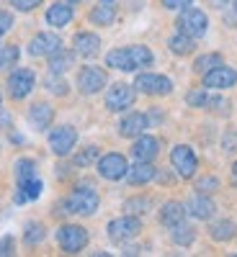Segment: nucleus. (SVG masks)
Returning <instances> with one entry per match:
<instances>
[{
	"label": "nucleus",
	"instance_id": "f257e3e1",
	"mask_svg": "<svg viewBox=\"0 0 237 257\" xmlns=\"http://www.w3.org/2000/svg\"><path fill=\"white\" fill-rule=\"evenodd\" d=\"M98 203H101V198H98L96 188H93V185H80V188H75L70 196H67V201H64V208H67L64 213L91 216V213L98 211Z\"/></svg>",
	"mask_w": 237,
	"mask_h": 257
},
{
	"label": "nucleus",
	"instance_id": "f03ea898",
	"mask_svg": "<svg viewBox=\"0 0 237 257\" xmlns=\"http://www.w3.org/2000/svg\"><path fill=\"white\" fill-rule=\"evenodd\" d=\"M206 29H209V18H206L204 11L193 8V6L181 11V16H178V31L188 34L191 39H201L206 34Z\"/></svg>",
	"mask_w": 237,
	"mask_h": 257
},
{
	"label": "nucleus",
	"instance_id": "7ed1b4c3",
	"mask_svg": "<svg viewBox=\"0 0 237 257\" xmlns=\"http://www.w3.org/2000/svg\"><path fill=\"white\" fill-rule=\"evenodd\" d=\"M34 85H36V75H34L29 67H18V70H13L11 77H8V93H11V98H16V100H24V98L34 90Z\"/></svg>",
	"mask_w": 237,
	"mask_h": 257
},
{
	"label": "nucleus",
	"instance_id": "20e7f679",
	"mask_svg": "<svg viewBox=\"0 0 237 257\" xmlns=\"http://www.w3.org/2000/svg\"><path fill=\"white\" fill-rule=\"evenodd\" d=\"M137 93L132 85H126V82H116L111 85L109 90H106V105H109V111H126V108H132V103H134Z\"/></svg>",
	"mask_w": 237,
	"mask_h": 257
},
{
	"label": "nucleus",
	"instance_id": "39448f33",
	"mask_svg": "<svg viewBox=\"0 0 237 257\" xmlns=\"http://www.w3.org/2000/svg\"><path fill=\"white\" fill-rule=\"evenodd\" d=\"M142 231V221L137 216H132V213H126V216L121 219H114L109 224V237L114 242H126V239H134L137 234Z\"/></svg>",
	"mask_w": 237,
	"mask_h": 257
},
{
	"label": "nucleus",
	"instance_id": "423d86ee",
	"mask_svg": "<svg viewBox=\"0 0 237 257\" xmlns=\"http://www.w3.org/2000/svg\"><path fill=\"white\" fill-rule=\"evenodd\" d=\"M57 242L64 252H80L85 244H88V231L83 226H75V224H67V226H59L57 231Z\"/></svg>",
	"mask_w": 237,
	"mask_h": 257
},
{
	"label": "nucleus",
	"instance_id": "0eeeda50",
	"mask_svg": "<svg viewBox=\"0 0 237 257\" xmlns=\"http://www.w3.org/2000/svg\"><path fill=\"white\" fill-rule=\"evenodd\" d=\"M170 162H173L176 173L181 178H193V173H196V167H199V160H196V155H193V149L186 147V144L173 147V152H170Z\"/></svg>",
	"mask_w": 237,
	"mask_h": 257
},
{
	"label": "nucleus",
	"instance_id": "6e6552de",
	"mask_svg": "<svg viewBox=\"0 0 237 257\" xmlns=\"http://www.w3.org/2000/svg\"><path fill=\"white\" fill-rule=\"evenodd\" d=\"M126 170H129V162L124 155L111 152L98 160V175L103 180H121V178H126Z\"/></svg>",
	"mask_w": 237,
	"mask_h": 257
},
{
	"label": "nucleus",
	"instance_id": "1a4fd4ad",
	"mask_svg": "<svg viewBox=\"0 0 237 257\" xmlns=\"http://www.w3.org/2000/svg\"><path fill=\"white\" fill-rule=\"evenodd\" d=\"M77 144V132L72 126H59V128H52V134H49V147H52V152L64 157V155H70L72 149Z\"/></svg>",
	"mask_w": 237,
	"mask_h": 257
},
{
	"label": "nucleus",
	"instance_id": "9d476101",
	"mask_svg": "<svg viewBox=\"0 0 237 257\" xmlns=\"http://www.w3.org/2000/svg\"><path fill=\"white\" fill-rule=\"evenodd\" d=\"M134 88L139 93H147V95H168L173 90V82H170L165 75H152V72H144L137 77Z\"/></svg>",
	"mask_w": 237,
	"mask_h": 257
},
{
	"label": "nucleus",
	"instance_id": "9b49d317",
	"mask_svg": "<svg viewBox=\"0 0 237 257\" xmlns=\"http://www.w3.org/2000/svg\"><path fill=\"white\" fill-rule=\"evenodd\" d=\"M237 82V72L227 64H219L209 72H204V88L206 90H224V88H232Z\"/></svg>",
	"mask_w": 237,
	"mask_h": 257
},
{
	"label": "nucleus",
	"instance_id": "f8f14e48",
	"mask_svg": "<svg viewBox=\"0 0 237 257\" xmlns=\"http://www.w3.org/2000/svg\"><path fill=\"white\" fill-rule=\"evenodd\" d=\"M77 88L85 95H96L106 88V72L101 67H83L77 75Z\"/></svg>",
	"mask_w": 237,
	"mask_h": 257
},
{
	"label": "nucleus",
	"instance_id": "ddd939ff",
	"mask_svg": "<svg viewBox=\"0 0 237 257\" xmlns=\"http://www.w3.org/2000/svg\"><path fill=\"white\" fill-rule=\"evenodd\" d=\"M62 49V39L57 34H36L29 44V54L31 57H52L54 52Z\"/></svg>",
	"mask_w": 237,
	"mask_h": 257
},
{
	"label": "nucleus",
	"instance_id": "4468645a",
	"mask_svg": "<svg viewBox=\"0 0 237 257\" xmlns=\"http://www.w3.org/2000/svg\"><path fill=\"white\" fill-rule=\"evenodd\" d=\"M149 126V118L144 116V113H126L124 118H121V123H119V134L121 137H126V139H137V137H142L144 134V128Z\"/></svg>",
	"mask_w": 237,
	"mask_h": 257
},
{
	"label": "nucleus",
	"instance_id": "2eb2a0df",
	"mask_svg": "<svg viewBox=\"0 0 237 257\" xmlns=\"http://www.w3.org/2000/svg\"><path fill=\"white\" fill-rule=\"evenodd\" d=\"M214 201L206 198V193H196V196H191L188 203H186V213H191L193 219H211L214 216Z\"/></svg>",
	"mask_w": 237,
	"mask_h": 257
},
{
	"label": "nucleus",
	"instance_id": "dca6fc26",
	"mask_svg": "<svg viewBox=\"0 0 237 257\" xmlns=\"http://www.w3.org/2000/svg\"><path fill=\"white\" fill-rule=\"evenodd\" d=\"M54 121V108L49 103H34L29 108V123L36 128V132H44V128H49Z\"/></svg>",
	"mask_w": 237,
	"mask_h": 257
},
{
	"label": "nucleus",
	"instance_id": "f3484780",
	"mask_svg": "<svg viewBox=\"0 0 237 257\" xmlns=\"http://www.w3.org/2000/svg\"><path fill=\"white\" fill-rule=\"evenodd\" d=\"M132 152H134V157L142 160V162H152V160L157 157V152H160V142H157L155 137H149V134H142V137H137Z\"/></svg>",
	"mask_w": 237,
	"mask_h": 257
},
{
	"label": "nucleus",
	"instance_id": "a211bd4d",
	"mask_svg": "<svg viewBox=\"0 0 237 257\" xmlns=\"http://www.w3.org/2000/svg\"><path fill=\"white\" fill-rule=\"evenodd\" d=\"M72 47H75V54L80 57H96L101 52V39L91 31H80L72 41Z\"/></svg>",
	"mask_w": 237,
	"mask_h": 257
},
{
	"label": "nucleus",
	"instance_id": "6ab92c4d",
	"mask_svg": "<svg viewBox=\"0 0 237 257\" xmlns=\"http://www.w3.org/2000/svg\"><path fill=\"white\" fill-rule=\"evenodd\" d=\"M155 175H157V170L152 167V162H142V160H137L134 167L126 170L129 185H144V183H149V180H155Z\"/></svg>",
	"mask_w": 237,
	"mask_h": 257
},
{
	"label": "nucleus",
	"instance_id": "aec40b11",
	"mask_svg": "<svg viewBox=\"0 0 237 257\" xmlns=\"http://www.w3.org/2000/svg\"><path fill=\"white\" fill-rule=\"evenodd\" d=\"M106 64H109V67H114V70H121V72H137L129 47H126V49H114V52H109V54H106Z\"/></svg>",
	"mask_w": 237,
	"mask_h": 257
},
{
	"label": "nucleus",
	"instance_id": "412c9836",
	"mask_svg": "<svg viewBox=\"0 0 237 257\" xmlns=\"http://www.w3.org/2000/svg\"><path fill=\"white\" fill-rule=\"evenodd\" d=\"M70 21H72V8H70L67 3H54V6H49V11H47V24H49V26L62 29V26H67Z\"/></svg>",
	"mask_w": 237,
	"mask_h": 257
},
{
	"label": "nucleus",
	"instance_id": "4be33fe9",
	"mask_svg": "<svg viewBox=\"0 0 237 257\" xmlns=\"http://www.w3.org/2000/svg\"><path fill=\"white\" fill-rule=\"evenodd\" d=\"M183 219H186V206L178 203V201H168V203L160 208V221H163L165 226H173V224H178V221H183Z\"/></svg>",
	"mask_w": 237,
	"mask_h": 257
},
{
	"label": "nucleus",
	"instance_id": "5701e85b",
	"mask_svg": "<svg viewBox=\"0 0 237 257\" xmlns=\"http://www.w3.org/2000/svg\"><path fill=\"white\" fill-rule=\"evenodd\" d=\"M41 180L39 178H29L24 183H18V193H16V203H26V201H34L41 196Z\"/></svg>",
	"mask_w": 237,
	"mask_h": 257
},
{
	"label": "nucleus",
	"instance_id": "b1692460",
	"mask_svg": "<svg viewBox=\"0 0 237 257\" xmlns=\"http://www.w3.org/2000/svg\"><path fill=\"white\" fill-rule=\"evenodd\" d=\"M114 18H116V11L111 6V0H101V6H96L91 11V21L98 24V26H111Z\"/></svg>",
	"mask_w": 237,
	"mask_h": 257
},
{
	"label": "nucleus",
	"instance_id": "393cba45",
	"mask_svg": "<svg viewBox=\"0 0 237 257\" xmlns=\"http://www.w3.org/2000/svg\"><path fill=\"white\" fill-rule=\"evenodd\" d=\"M170 237H173V242H176V244L188 247L193 239H196V229H193L191 224H186V221H178V224L170 226Z\"/></svg>",
	"mask_w": 237,
	"mask_h": 257
},
{
	"label": "nucleus",
	"instance_id": "a878e982",
	"mask_svg": "<svg viewBox=\"0 0 237 257\" xmlns=\"http://www.w3.org/2000/svg\"><path fill=\"white\" fill-rule=\"evenodd\" d=\"M193 41H196V39H191L188 34L178 31V34H173V36L168 39V47H170V52H173V54L186 57V54H191V52H193Z\"/></svg>",
	"mask_w": 237,
	"mask_h": 257
},
{
	"label": "nucleus",
	"instance_id": "bb28decb",
	"mask_svg": "<svg viewBox=\"0 0 237 257\" xmlns=\"http://www.w3.org/2000/svg\"><path fill=\"white\" fill-rule=\"evenodd\" d=\"M186 100H188V105H193V108H206V105H227L222 98L209 95V93H206V88L188 93V95H186Z\"/></svg>",
	"mask_w": 237,
	"mask_h": 257
},
{
	"label": "nucleus",
	"instance_id": "cd10ccee",
	"mask_svg": "<svg viewBox=\"0 0 237 257\" xmlns=\"http://www.w3.org/2000/svg\"><path fill=\"white\" fill-rule=\"evenodd\" d=\"M72 62H75V57H72L70 52L59 49V52H54V54L49 57V72H57V75L67 72V70L72 67Z\"/></svg>",
	"mask_w": 237,
	"mask_h": 257
},
{
	"label": "nucleus",
	"instance_id": "c85d7f7f",
	"mask_svg": "<svg viewBox=\"0 0 237 257\" xmlns=\"http://www.w3.org/2000/svg\"><path fill=\"white\" fill-rule=\"evenodd\" d=\"M234 231H237L234 224L227 221V219H224V221H214L211 229H209V234H211V239H214V242H227V239H232V237H234Z\"/></svg>",
	"mask_w": 237,
	"mask_h": 257
},
{
	"label": "nucleus",
	"instance_id": "c756f323",
	"mask_svg": "<svg viewBox=\"0 0 237 257\" xmlns=\"http://www.w3.org/2000/svg\"><path fill=\"white\" fill-rule=\"evenodd\" d=\"M129 52H132V62H134V67H137V70L149 67V64H152V52H149L147 47L134 44V47H129Z\"/></svg>",
	"mask_w": 237,
	"mask_h": 257
},
{
	"label": "nucleus",
	"instance_id": "7c9ffc66",
	"mask_svg": "<svg viewBox=\"0 0 237 257\" xmlns=\"http://www.w3.org/2000/svg\"><path fill=\"white\" fill-rule=\"evenodd\" d=\"M16 62H18V47H13V44L0 47V72L16 67Z\"/></svg>",
	"mask_w": 237,
	"mask_h": 257
},
{
	"label": "nucleus",
	"instance_id": "2f4dec72",
	"mask_svg": "<svg viewBox=\"0 0 237 257\" xmlns=\"http://www.w3.org/2000/svg\"><path fill=\"white\" fill-rule=\"evenodd\" d=\"M219 64H222V57H219V54H204V57L196 59L193 70H196L199 75H204V72H209V70H214V67H219Z\"/></svg>",
	"mask_w": 237,
	"mask_h": 257
},
{
	"label": "nucleus",
	"instance_id": "473e14b6",
	"mask_svg": "<svg viewBox=\"0 0 237 257\" xmlns=\"http://www.w3.org/2000/svg\"><path fill=\"white\" fill-rule=\"evenodd\" d=\"M16 178H18V183H24L29 178H36V165L31 160H18L16 162Z\"/></svg>",
	"mask_w": 237,
	"mask_h": 257
},
{
	"label": "nucleus",
	"instance_id": "72a5a7b5",
	"mask_svg": "<svg viewBox=\"0 0 237 257\" xmlns=\"http://www.w3.org/2000/svg\"><path fill=\"white\" fill-rule=\"evenodd\" d=\"M47 237V231H44V226H41V224H29L26 226V234H24V239L29 242V244H39L41 239H44Z\"/></svg>",
	"mask_w": 237,
	"mask_h": 257
},
{
	"label": "nucleus",
	"instance_id": "f704fd0d",
	"mask_svg": "<svg viewBox=\"0 0 237 257\" xmlns=\"http://www.w3.org/2000/svg\"><path fill=\"white\" fill-rule=\"evenodd\" d=\"M44 82H47V88H49L52 93H57V95H64V93H67V82H64L57 72H49Z\"/></svg>",
	"mask_w": 237,
	"mask_h": 257
},
{
	"label": "nucleus",
	"instance_id": "c9c22d12",
	"mask_svg": "<svg viewBox=\"0 0 237 257\" xmlns=\"http://www.w3.org/2000/svg\"><path fill=\"white\" fill-rule=\"evenodd\" d=\"M96 157H98V149H96V147H88V149H85V152L75 155V165L85 167V165H91V162H93Z\"/></svg>",
	"mask_w": 237,
	"mask_h": 257
},
{
	"label": "nucleus",
	"instance_id": "e433bc0d",
	"mask_svg": "<svg viewBox=\"0 0 237 257\" xmlns=\"http://www.w3.org/2000/svg\"><path fill=\"white\" fill-rule=\"evenodd\" d=\"M129 213H144L147 208H149V201L147 198H132V201H126V206H124Z\"/></svg>",
	"mask_w": 237,
	"mask_h": 257
},
{
	"label": "nucleus",
	"instance_id": "4c0bfd02",
	"mask_svg": "<svg viewBox=\"0 0 237 257\" xmlns=\"http://www.w3.org/2000/svg\"><path fill=\"white\" fill-rule=\"evenodd\" d=\"M217 188H219V180L211 178V175L196 183V190H199V193H211V190H217Z\"/></svg>",
	"mask_w": 237,
	"mask_h": 257
},
{
	"label": "nucleus",
	"instance_id": "58836bf2",
	"mask_svg": "<svg viewBox=\"0 0 237 257\" xmlns=\"http://www.w3.org/2000/svg\"><path fill=\"white\" fill-rule=\"evenodd\" d=\"M11 6L16 11H34L36 6H41V0H11Z\"/></svg>",
	"mask_w": 237,
	"mask_h": 257
},
{
	"label": "nucleus",
	"instance_id": "ea45409f",
	"mask_svg": "<svg viewBox=\"0 0 237 257\" xmlns=\"http://www.w3.org/2000/svg\"><path fill=\"white\" fill-rule=\"evenodd\" d=\"M163 6L170 11H183V8L193 6V0H163Z\"/></svg>",
	"mask_w": 237,
	"mask_h": 257
},
{
	"label": "nucleus",
	"instance_id": "a19ab883",
	"mask_svg": "<svg viewBox=\"0 0 237 257\" xmlns=\"http://www.w3.org/2000/svg\"><path fill=\"white\" fill-rule=\"evenodd\" d=\"M11 26H13V16L11 13H6V11H0V31H11Z\"/></svg>",
	"mask_w": 237,
	"mask_h": 257
},
{
	"label": "nucleus",
	"instance_id": "79ce46f5",
	"mask_svg": "<svg viewBox=\"0 0 237 257\" xmlns=\"http://www.w3.org/2000/svg\"><path fill=\"white\" fill-rule=\"evenodd\" d=\"M0 254H13V239L11 237H6L0 242Z\"/></svg>",
	"mask_w": 237,
	"mask_h": 257
},
{
	"label": "nucleus",
	"instance_id": "37998d69",
	"mask_svg": "<svg viewBox=\"0 0 237 257\" xmlns=\"http://www.w3.org/2000/svg\"><path fill=\"white\" fill-rule=\"evenodd\" d=\"M232 173H234V175H237V162H234V167H232Z\"/></svg>",
	"mask_w": 237,
	"mask_h": 257
},
{
	"label": "nucleus",
	"instance_id": "c03bdc74",
	"mask_svg": "<svg viewBox=\"0 0 237 257\" xmlns=\"http://www.w3.org/2000/svg\"><path fill=\"white\" fill-rule=\"evenodd\" d=\"M70 3H80V0H70Z\"/></svg>",
	"mask_w": 237,
	"mask_h": 257
},
{
	"label": "nucleus",
	"instance_id": "a18cd8bd",
	"mask_svg": "<svg viewBox=\"0 0 237 257\" xmlns=\"http://www.w3.org/2000/svg\"><path fill=\"white\" fill-rule=\"evenodd\" d=\"M234 11H237V0H234Z\"/></svg>",
	"mask_w": 237,
	"mask_h": 257
},
{
	"label": "nucleus",
	"instance_id": "49530a36",
	"mask_svg": "<svg viewBox=\"0 0 237 257\" xmlns=\"http://www.w3.org/2000/svg\"><path fill=\"white\" fill-rule=\"evenodd\" d=\"M0 36H3V31H0Z\"/></svg>",
	"mask_w": 237,
	"mask_h": 257
}]
</instances>
